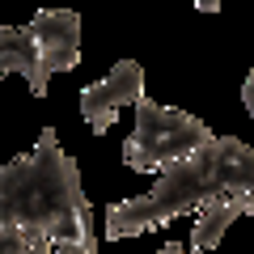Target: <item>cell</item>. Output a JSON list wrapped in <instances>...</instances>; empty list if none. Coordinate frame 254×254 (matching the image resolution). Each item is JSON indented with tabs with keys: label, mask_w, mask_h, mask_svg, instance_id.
<instances>
[{
	"label": "cell",
	"mask_w": 254,
	"mask_h": 254,
	"mask_svg": "<svg viewBox=\"0 0 254 254\" xmlns=\"http://www.w3.org/2000/svg\"><path fill=\"white\" fill-rule=\"evenodd\" d=\"M220 4H225V0H195V9H199V13H220Z\"/></svg>",
	"instance_id": "obj_8"
},
{
	"label": "cell",
	"mask_w": 254,
	"mask_h": 254,
	"mask_svg": "<svg viewBox=\"0 0 254 254\" xmlns=\"http://www.w3.org/2000/svg\"><path fill=\"white\" fill-rule=\"evenodd\" d=\"M254 212V199L242 195V190H216L199 212H195V229H190V250L208 254L220 246V237L229 233V225Z\"/></svg>",
	"instance_id": "obj_6"
},
{
	"label": "cell",
	"mask_w": 254,
	"mask_h": 254,
	"mask_svg": "<svg viewBox=\"0 0 254 254\" xmlns=\"http://www.w3.org/2000/svg\"><path fill=\"white\" fill-rule=\"evenodd\" d=\"M157 254H190V250H187V246H178V242H174V246H165V250H157Z\"/></svg>",
	"instance_id": "obj_9"
},
{
	"label": "cell",
	"mask_w": 254,
	"mask_h": 254,
	"mask_svg": "<svg viewBox=\"0 0 254 254\" xmlns=\"http://www.w3.org/2000/svg\"><path fill=\"white\" fill-rule=\"evenodd\" d=\"M242 102H246V110H250V119H254V68L246 72V85H242Z\"/></svg>",
	"instance_id": "obj_7"
},
{
	"label": "cell",
	"mask_w": 254,
	"mask_h": 254,
	"mask_svg": "<svg viewBox=\"0 0 254 254\" xmlns=\"http://www.w3.org/2000/svg\"><path fill=\"white\" fill-rule=\"evenodd\" d=\"M55 246L98 254V233L81 170L55 127H43L34 153L0 165V254H55Z\"/></svg>",
	"instance_id": "obj_1"
},
{
	"label": "cell",
	"mask_w": 254,
	"mask_h": 254,
	"mask_svg": "<svg viewBox=\"0 0 254 254\" xmlns=\"http://www.w3.org/2000/svg\"><path fill=\"white\" fill-rule=\"evenodd\" d=\"M212 140V127L203 119L187 115L178 106H161L153 98L136 102V127L123 144V161L136 174H161L165 165L190 157Z\"/></svg>",
	"instance_id": "obj_4"
},
{
	"label": "cell",
	"mask_w": 254,
	"mask_h": 254,
	"mask_svg": "<svg viewBox=\"0 0 254 254\" xmlns=\"http://www.w3.org/2000/svg\"><path fill=\"white\" fill-rule=\"evenodd\" d=\"M81 64V17L72 9H38L26 26H0V76H26L30 93L47 98L55 72Z\"/></svg>",
	"instance_id": "obj_3"
},
{
	"label": "cell",
	"mask_w": 254,
	"mask_h": 254,
	"mask_svg": "<svg viewBox=\"0 0 254 254\" xmlns=\"http://www.w3.org/2000/svg\"><path fill=\"white\" fill-rule=\"evenodd\" d=\"M140 98H144V68L136 60H119L110 68V76L81 89V119L89 123L93 136H106L110 123H115V110L136 106Z\"/></svg>",
	"instance_id": "obj_5"
},
{
	"label": "cell",
	"mask_w": 254,
	"mask_h": 254,
	"mask_svg": "<svg viewBox=\"0 0 254 254\" xmlns=\"http://www.w3.org/2000/svg\"><path fill=\"white\" fill-rule=\"evenodd\" d=\"M216 190H242V195L254 199V148L246 140L212 136L190 157L165 165L144 195L119 199L106 212V237L127 242V237H140L148 229H161L178 216L199 212Z\"/></svg>",
	"instance_id": "obj_2"
}]
</instances>
